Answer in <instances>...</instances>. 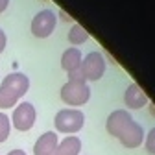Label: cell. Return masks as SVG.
I'll use <instances>...</instances> for the list:
<instances>
[{
  "instance_id": "4fadbf2b",
  "label": "cell",
  "mask_w": 155,
  "mask_h": 155,
  "mask_svg": "<svg viewBox=\"0 0 155 155\" xmlns=\"http://www.w3.org/2000/svg\"><path fill=\"white\" fill-rule=\"evenodd\" d=\"M68 43L76 48L78 45H83L87 39H89V33H87V30L81 26V24H74L70 30H68Z\"/></svg>"
},
{
  "instance_id": "277c9868",
  "label": "cell",
  "mask_w": 155,
  "mask_h": 155,
  "mask_svg": "<svg viewBox=\"0 0 155 155\" xmlns=\"http://www.w3.org/2000/svg\"><path fill=\"white\" fill-rule=\"evenodd\" d=\"M105 59L102 52H89L81 59V70L85 76V81H98L105 74Z\"/></svg>"
},
{
  "instance_id": "5bb4252c",
  "label": "cell",
  "mask_w": 155,
  "mask_h": 155,
  "mask_svg": "<svg viewBox=\"0 0 155 155\" xmlns=\"http://www.w3.org/2000/svg\"><path fill=\"white\" fill-rule=\"evenodd\" d=\"M17 102H18L17 96H13L11 92L0 87V109H13L17 105Z\"/></svg>"
},
{
  "instance_id": "5b68a950",
  "label": "cell",
  "mask_w": 155,
  "mask_h": 155,
  "mask_svg": "<svg viewBox=\"0 0 155 155\" xmlns=\"http://www.w3.org/2000/svg\"><path fill=\"white\" fill-rule=\"evenodd\" d=\"M57 24V15L52 9H41L31 18V33L37 39H46L52 35Z\"/></svg>"
},
{
  "instance_id": "6da1fadb",
  "label": "cell",
  "mask_w": 155,
  "mask_h": 155,
  "mask_svg": "<svg viewBox=\"0 0 155 155\" xmlns=\"http://www.w3.org/2000/svg\"><path fill=\"white\" fill-rule=\"evenodd\" d=\"M54 126L59 133L65 135H74L85 126V114L74 107L59 109L54 116Z\"/></svg>"
},
{
  "instance_id": "7a4b0ae2",
  "label": "cell",
  "mask_w": 155,
  "mask_h": 155,
  "mask_svg": "<svg viewBox=\"0 0 155 155\" xmlns=\"http://www.w3.org/2000/svg\"><path fill=\"white\" fill-rule=\"evenodd\" d=\"M59 96L67 105L76 109L80 105H85L91 100V87L85 81H67L61 87Z\"/></svg>"
},
{
  "instance_id": "8992f818",
  "label": "cell",
  "mask_w": 155,
  "mask_h": 155,
  "mask_svg": "<svg viewBox=\"0 0 155 155\" xmlns=\"http://www.w3.org/2000/svg\"><path fill=\"white\" fill-rule=\"evenodd\" d=\"M131 122H133V116H131L129 111L116 109V111H113V113L107 116V120H105V129H107V133L111 135V137L118 139L120 133H122Z\"/></svg>"
},
{
  "instance_id": "3957f363",
  "label": "cell",
  "mask_w": 155,
  "mask_h": 155,
  "mask_svg": "<svg viewBox=\"0 0 155 155\" xmlns=\"http://www.w3.org/2000/svg\"><path fill=\"white\" fill-rule=\"evenodd\" d=\"M11 126L17 131H30L37 120V111L33 107V104L30 102H21L15 105V111L11 114Z\"/></svg>"
},
{
  "instance_id": "44dd1931",
  "label": "cell",
  "mask_w": 155,
  "mask_h": 155,
  "mask_svg": "<svg viewBox=\"0 0 155 155\" xmlns=\"http://www.w3.org/2000/svg\"><path fill=\"white\" fill-rule=\"evenodd\" d=\"M59 17H61V18H65V21H67V22H74V21H72V18H70V17H68V15L65 13V11H59Z\"/></svg>"
},
{
  "instance_id": "e0dca14e",
  "label": "cell",
  "mask_w": 155,
  "mask_h": 155,
  "mask_svg": "<svg viewBox=\"0 0 155 155\" xmlns=\"http://www.w3.org/2000/svg\"><path fill=\"white\" fill-rule=\"evenodd\" d=\"M67 76H68V81H85V76H83L81 67H78V68L67 72ZM85 83H87V81H85Z\"/></svg>"
},
{
  "instance_id": "9a60e30c",
  "label": "cell",
  "mask_w": 155,
  "mask_h": 155,
  "mask_svg": "<svg viewBox=\"0 0 155 155\" xmlns=\"http://www.w3.org/2000/svg\"><path fill=\"white\" fill-rule=\"evenodd\" d=\"M11 133V120L6 113H0V142H6Z\"/></svg>"
},
{
  "instance_id": "52a82bcc",
  "label": "cell",
  "mask_w": 155,
  "mask_h": 155,
  "mask_svg": "<svg viewBox=\"0 0 155 155\" xmlns=\"http://www.w3.org/2000/svg\"><path fill=\"white\" fill-rule=\"evenodd\" d=\"M0 87L6 89L8 92H11L13 96H17V98L21 100L22 96L28 92V89H30V80H28V76L22 74V72H11L2 80V85Z\"/></svg>"
},
{
  "instance_id": "d6986e66",
  "label": "cell",
  "mask_w": 155,
  "mask_h": 155,
  "mask_svg": "<svg viewBox=\"0 0 155 155\" xmlns=\"http://www.w3.org/2000/svg\"><path fill=\"white\" fill-rule=\"evenodd\" d=\"M9 6V0H0V13H4Z\"/></svg>"
},
{
  "instance_id": "7c38bea8",
  "label": "cell",
  "mask_w": 155,
  "mask_h": 155,
  "mask_svg": "<svg viewBox=\"0 0 155 155\" xmlns=\"http://www.w3.org/2000/svg\"><path fill=\"white\" fill-rule=\"evenodd\" d=\"M80 151H81V140L76 135H67L57 144V153L59 155H80Z\"/></svg>"
},
{
  "instance_id": "30bf717a",
  "label": "cell",
  "mask_w": 155,
  "mask_h": 155,
  "mask_svg": "<svg viewBox=\"0 0 155 155\" xmlns=\"http://www.w3.org/2000/svg\"><path fill=\"white\" fill-rule=\"evenodd\" d=\"M57 144H59L57 133H55V131H46V133H43L41 137L35 140L33 153H35V155H50L52 151L57 150Z\"/></svg>"
},
{
  "instance_id": "ba28073f",
  "label": "cell",
  "mask_w": 155,
  "mask_h": 155,
  "mask_svg": "<svg viewBox=\"0 0 155 155\" xmlns=\"http://www.w3.org/2000/svg\"><path fill=\"white\" fill-rule=\"evenodd\" d=\"M118 140H120V144H122L124 148H129V150L139 148L140 144H144V129H142V126L133 120V122L120 133Z\"/></svg>"
},
{
  "instance_id": "ffe728a7",
  "label": "cell",
  "mask_w": 155,
  "mask_h": 155,
  "mask_svg": "<svg viewBox=\"0 0 155 155\" xmlns=\"http://www.w3.org/2000/svg\"><path fill=\"white\" fill-rule=\"evenodd\" d=\"M8 155H26V151H24V150H21V148H17V150H11Z\"/></svg>"
},
{
  "instance_id": "8fae6325",
  "label": "cell",
  "mask_w": 155,
  "mask_h": 155,
  "mask_svg": "<svg viewBox=\"0 0 155 155\" xmlns=\"http://www.w3.org/2000/svg\"><path fill=\"white\" fill-rule=\"evenodd\" d=\"M81 59H83L81 52L78 50V48H74V46H70L61 55V68L65 72H70V70H74L78 67H81Z\"/></svg>"
},
{
  "instance_id": "ac0fdd59",
  "label": "cell",
  "mask_w": 155,
  "mask_h": 155,
  "mask_svg": "<svg viewBox=\"0 0 155 155\" xmlns=\"http://www.w3.org/2000/svg\"><path fill=\"white\" fill-rule=\"evenodd\" d=\"M6 45H8V37H6V33H4V30H0V54L4 52V48H6Z\"/></svg>"
},
{
  "instance_id": "7402d4cb",
  "label": "cell",
  "mask_w": 155,
  "mask_h": 155,
  "mask_svg": "<svg viewBox=\"0 0 155 155\" xmlns=\"http://www.w3.org/2000/svg\"><path fill=\"white\" fill-rule=\"evenodd\" d=\"M148 105H150V111H151V114H153V116H155V104H151V102H150V104H148Z\"/></svg>"
},
{
  "instance_id": "2e32d148",
  "label": "cell",
  "mask_w": 155,
  "mask_h": 155,
  "mask_svg": "<svg viewBox=\"0 0 155 155\" xmlns=\"http://www.w3.org/2000/svg\"><path fill=\"white\" fill-rule=\"evenodd\" d=\"M144 148L148 153L155 155V127H151L148 135H144Z\"/></svg>"
},
{
  "instance_id": "9c48e42d",
  "label": "cell",
  "mask_w": 155,
  "mask_h": 155,
  "mask_svg": "<svg viewBox=\"0 0 155 155\" xmlns=\"http://www.w3.org/2000/svg\"><path fill=\"white\" fill-rule=\"evenodd\" d=\"M124 102H126L127 109H142L146 104H150L146 92L137 83H131L126 89V92H124Z\"/></svg>"
},
{
  "instance_id": "603a6c76",
  "label": "cell",
  "mask_w": 155,
  "mask_h": 155,
  "mask_svg": "<svg viewBox=\"0 0 155 155\" xmlns=\"http://www.w3.org/2000/svg\"><path fill=\"white\" fill-rule=\"evenodd\" d=\"M50 155H59V153H57V150H55V151H52V153H50Z\"/></svg>"
}]
</instances>
